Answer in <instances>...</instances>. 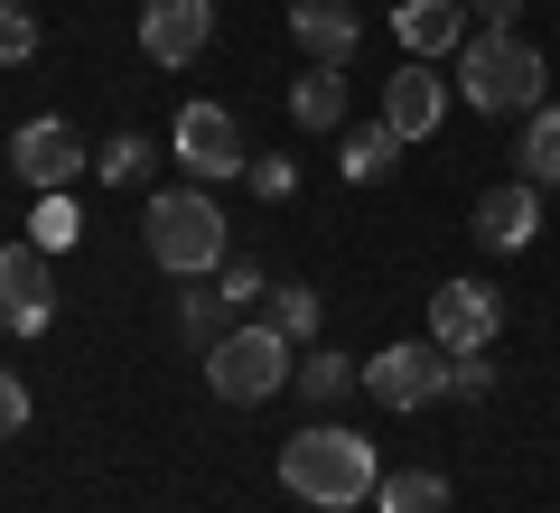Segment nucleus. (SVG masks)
I'll return each instance as SVG.
<instances>
[{
    "label": "nucleus",
    "instance_id": "obj_27",
    "mask_svg": "<svg viewBox=\"0 0 560 513\" xmlns=\"http://www.w3.org/2000/svg\"><path fill=\"white\" fill-rule=\"evenodd\" d=\"M28 411H38V401H28V383H20V374H0V439H20Z\"/></svg>",
    "mask_w": 560,
    "mask_h": 513
},
{
    "label": "nucleus",
    "instance_id": "obj_1",
    "mask_svg": "<svg viewBox=\"0 0 560 513\" xmlns=\"http://www.w3.org/2000/svg\"><path fill=\"white\" fill-rule=\"evenodd\" d=\"M280 486L318 513H346V504H374L383 467H374V439L364 430H337V420H308L300 439H280Z\"/></svg>",
    "mask_w": 560,
    "mask_h": 513
},
{
    "label": "nucleus",
    "instance_id": "obj_7",
    "mask_svg": "<svg viewBox=\"0 0 560 513\" xmlns=\"http://www.w3.org/2000/svg\"><path fill=\"white\" fill-rule=\"evenodd\" d=\"M10 159H20V187H38V197H57V187H75L84 168H94V150H84V131H75V121H57V113L20 121V140H10Z\"/></svg>",
    "mask_w": 560,
    "mask_h": 513
},
{
    "label": "nucleus",
    "instance_id": "obj_18",
    "mask_svg": "<svg viewBox=\"0 0 560 513\" xmlns=\"http://www.w3.org/2000/svg\"><path fill=\"white\" fill-rule=\"evenodd\" d=\"M514 178L560 187V103H541V113L523 121V140H514Z\"/></svg>",
    "mask_w": 560,
    "mask_h": 513
},
{
    "label": "nucleus",
    "instance_id": "obj_6",
    "mask_svg": "<svg viewBox=\"0 0 560 513\" xmlns=\"http://www.w3.org/2000/svg\"><path fill=\"white\" fill-rule=\"evenodd\" d=\"M504 327V290L495 280H440L430 290V346H448V355H486Z\"/></svg>",
    "mask_w": 560,
    "mask_h": 513
},
{
    "label": "nucleus",
    "instance_id": "obj_15",
    "mask_svg": "<svg viewBox=\"0 0 560 513\" xmlns=\"http://www.w3.org/2000/svg\"><path fill=\"white\" fill-rule=\"evenodd\" d=\"M355 383H364V364H355V355H337V346H308L300 374H290V393H300L308 411H327V401H346Z\"/></svg>",
    "mask_w": 560,
    "mask_h": 513
},
{
    "label": "nucleus",
    "instance_id": "obj_5",
    "mask_svg": "<svg viewBox=\"0 0 560 513\" xmlns=\"http://www.w3.org/2000/svg\"><path fill=\"white\" fill-rule=\"evenodd\" d=\"M168 159L206 187V178H243V168H253V140H243V121L224 113V103H187L178 131H168Z\"/></svg>",
    "mask_w": 560,
    "mask_h": 513
},
{
    "label": "nucleus",
    "instance_id": "obj_19",
    "mask_svg": "<svg viewBox=\"0 0 560 513\" xmlns=\"http://www.w3.org/2000/svg\"><path fill=\"white\" fill-rule=\"evenodd\" d=\"M374 513H448V476L440 467H393L374 486Z\"/></svg>",
    "mask_w": 560,
    "mask_h": 513
},
{
    "label": "nucleus",
    "instance_id": "obj_20",
    "mask_svg": "<svg viewBox=\"0 0 560 513\" xmlns=\"http://www.w3.org/2000/svg\"><path fill=\"white\" fill-rule=\"evenodd\" d=\"M150 159H160V140H150V131H113L94 150V178L103 187H140V178H150Z\"/></svg>",
    "mask_w": 560,
    "mask_h": 513
},
{
    "label": "nucleus",
    "instance_id": "obj_4",
    "mask_svg": "<svg viewBox=\"0 0 560 513\" xmlns=\"http://www.w3.org/2000/svg\"><path fill=\"white\" fill-rule=\"evenodd\" d=\"M290 374H300V346H290L271 317H243V327H224L215 346H206V393L234 401V411H253V401L290 393Z\"/></svg>",
    "mask_w": 560,
    "mask_h": 513
},
{
    "label": "nucleus",
    "instance_id": "obj_12",
    "mask_svg": "<svg viewBox=\"0 0 560 513\" xmlns=\"http://www.w3.org/2000/svg\"><path fill=\"white\" fill-rule=\"evenodd\" d=\"M467 234H477L486 253H523V243L541 234V187H533V178H504V187H486V197L467 206Z\"/></svg>",
    "mask_w": 560,
    "mask_h": 513
},
{
    "label": "nucleus",
    "instance_id": "obj_22",
    "mask_svg": "<svg viewBox=\"0 0 560 513\" xmlns=\"http://www.w3.org/2000/svg\"><path fill=\"white\" fill-rule=\"evenodd\" d=\"M178 327L197 336V346H215L224 327H243V308H234V299H224V290H187V308H178Z\"/></svg>",
    "mask_w": 560,
    "mask_h": 513
},
{
    "label": "nucleus",
    "instance_id": "obj_21",
    "mask_svg": "<svg viewBox=\"0 0 560 513\" xmlns=\"http://www.w3.org/2000/svg\"><path fill=\"white\" fill-rule=\"evenodd\" d=\"M318 308H327V299L308 290V280H290V290H271V327L290 336V346H308V336H318Z\"/></svg>",
    "mask_w": 560,
    "mask_h": 513
},
{
    "label": "nucleus",
    "instance_id": "obj_2",
    "mask_svg": "<svg viewBox=\"0 0 560 513\" xmlns=\"http://www.w3.org/2000/svg\"><path fill=\"white\" fill-rule=\"evenodd\" d=\"M140 243H150V261L168 280H206V271H224V206L206 187H160L140 206Z\"/></svg>",
    "mask_w": 560,
    "mask_h": 513
},
{
    "label": "nucleus",
    "instance_id": "obj_25",
    "mask_svg": "<svg viewBox=\"0 0 560 513\" xmlns=\"http://www.w3.org/2000/svg\"><path fill=\"white\" fill-rule=\"evenodd\" d=\"M448 393H458V401L495 393V364H486V355H448Z\"/></svg>",
    "mask_w": 560,
    "mask_h": 513
},
{
    "label": "nucleus",
    "instance_id": "obj_24",
    "mask_svg": "<svg viewBox=\"0 0 560 513\" xmlns=\"http://www.w3.org/2000/svg\"><path fill=\"white\" fill-rule=\"evenodd\" d=\"M38 57V20H28V0H0V66H28Z\"/></svg>",
    "mask_w": 560,
    "mask_h": 513
},
{
    "label": "nucleus",
    "instance_id": "obj_29",
    "mask_svg": "<svg viewBox=\"0 0 560 513\" xmlns=\"http://www.w3.org/2000/svg\"><path fill=\"white\" fill-rule=\"evenodd\" d=\"M467 10H477L486 28H514V20H523V0H467Z\"/></svg>",
    "mask_w": 560,
    "mask_h": 513
},
{
    "label": "nucleus",
    "instance_id": "obj_17",
    "mask_svg": "<svg viewBox=\"0 0 560 513\" xmlns=\"http://www.w3.org/2000/svg\"><path fill=\"white\" fill-rule=\"evenodd\" d=\"M337 159H346V178H355V187H383V178H393V159H401V140H393V121H355V131L337 140Z\"/></svg>",
    "mask_w": 560,
    "mask_h": 513
},
{
    "label": "nucleus",
    "instance_id": "obj_16",
    "mask_svg": "<svg viewBox=\"0 0 560 513\" xmlns=\"http://www.w3.org/2000/svg\"><path fill=\"white\" fill-rule=\"evenodd\" d=\"M290 121H300V131H346V75L337 66H308V75L290 84Z\"/></svg>",
    "mask_w": 560,
    "mask_h": 513
},
{
    "label": "nucleus",
    "instance_id": "obj_14",
    "mask_svg": "<svg viewBox=\"0 0 560 513\" xmlns=\"http://www.w3.org/2000/svg\"><path fill=\"white\" fill-rule=\"evenodd\" d=\"M290 38L308 47V66H346L364 47V20L355 0H290Z\"/></svg>",
    "mask_w": 560,
    "mask_h": 513
},
{
    "label": "nucleus",
    "instance_id": "obj_8",
    "mask_svg": "<svg viewBox=\"0 0 560 513\" xmlns=\"http://www.w3.org/2000/svg\"><path fill=\"white\" fill-rule=\"evenodd\" d=\"M57 253H38V243H0V327L10 336H47V317H57V271H47Z\"/></svg>",
    "mask_w": 560,
    "mask_h": 513
},
{
    "label": "nucleus",
    "instance_id": "obj_13",
    "mask_svg": "<svg viewBox=\"0 0 560 513\" xmlns=\"http://www.w3.org/2000/svg\"><path fill=\"white\" fill-rule=\"evenodd\" d=\"M393 38H401V57H458L467 47V0H393Z\"/></svg>",
    "mask_w": 560,
    "mask_h": 513
},
{
    "label": "nucleus",
    "instance_id": "obj_9",
    "mask_svg": "<svg viewBox=\"0 0 560 513\" xmlns=\"http://www.w3.org/2000/svg\"><path fill=\"white\" fill-rule=\"evenodd\" d=\"M364 393L383 401V411H420V401H440L448 393V346H383L374 364H364Z\"/></svg>",
    "mask_w": 560,
    "mask_h": 513
},
{
    "label": "nucleus",
    "instance_id": "obj_23",
    "mask_svg": "<svg viewBox=\"0 0 560 513\" xmlns=\"http://www.w3.org/2000/svg\"><path fill=\"white\" fill-rule=\"evenodd\" d=\"M75 234H84L75 197H66V187H57V197H38V215H28V243H38V253H66Z\"/></svg>",
    "mask_w": 560,
    "mask_h": 513
},
{
    "label": "nucleus",
    "instance_id": "obj_28",
    "mask_svg": "<svg viewBox=\"0 0 560 513\" xmlns=\"http://www.w3.org/2000/svg\"><path fill=\"white\" fill-rule=\"evenodd\" d=\"M215 290L234 299V308H253V299H261V271H253V261H224V280H215Z\"/></svg>",
    "mask_w": 560,
    "mask_h": 513
},
{
    "label": "nucleus",
    "instance_id": "obj_11",
    "mask_svg": "<svg viewBox=\"0 0 560 513\" xmlns=\"http://www.w3.org/2000/svg\"><path fill=\"white\" fill-rule=\"evenodd\" d=\"M383 121H393V140H430L448 121V75L430 57H401L383 75Z\"/></svg>",
    "mask_w": 560,
    "mask_h": 513
},
{
    "label": "nucleus",
    "instance_id": "obj_10",
    "mask_svg": "<svg viewBox=\"0 0 560 513\" xmlns=\"http://www.w3.org/2000/svg\"><path fill=\"white\" fill-rule=\"evenodd\" d=\"M215 38V0H140V57L150 66H197Z\"/></svg>",
    "mask_w": 560,
    "mask_h": 513
},
{
    "label": "nucleus",
    "instance_id": "obj_26",
    "mask_svg": "<svg viewBox=\"0 0 560 513\" xmlns=\"http://www.w3.org/2000/svg\"><path fill=\"white\" fill-rule=\"evenodd\" d=\"M243 178H253V197H290V187H300V168H290V159H253V168H243Z\"/></svg>",
    "mask_w": 560,
    "mask_h": 513
},
{
    "label": "nucleus",
    "instance_id": "obj_3",
    "mask_svg": "<svg viewBox=\"0 0 560 513\" xmlns=\"http://www.w3.org/2000/svg\"><path fill=\"white\" fill-rule=\"evenodd\" d=\"M541 84H551V66H541V47L514 38V28H477V38L458 47L467 113H541Z\"/></svg>",
    "mask_w": 560,
    "mask_h": 513
}]
</instances>
